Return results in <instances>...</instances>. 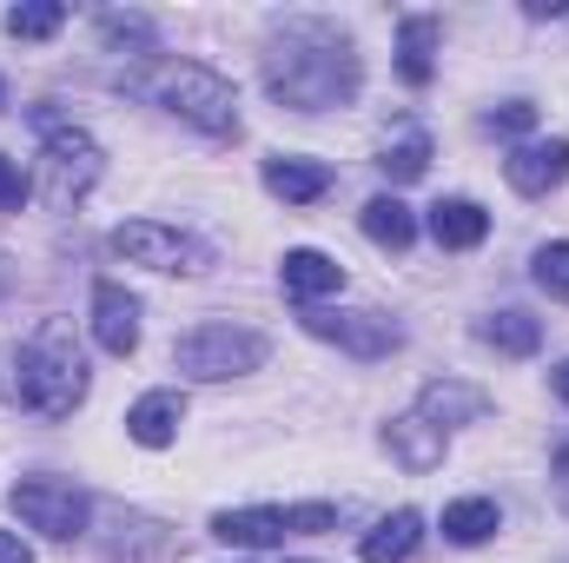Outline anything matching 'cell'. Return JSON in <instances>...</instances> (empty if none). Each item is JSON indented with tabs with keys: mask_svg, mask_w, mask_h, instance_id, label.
I'll use <instances>...</instances> for the list:
<instances>
[{
	"mask_svg": "<svg viewBox=\"0 0 569 563\" xmlns=\"http://www.w3.org/2000/svg\"><path fill=\"white\" fill-rule=\"evenodd\" d=\"M530 279L543 285L550 298H563V305H569V239H550V246H537V259H530Z\"/></svg>",
	"mask_w": 569,
	"mask_h": 563,
	"instance_id": "cell-26",
	"label": "cell"
},
{
	"mask_svg": "<svg viewBox=\"0 0 569 563\" xmlns=\"http://www.w3.org/2000/svg\"><path fill=\"white\" fill-rule=\"evenodd\" d=\"M152 107H166L172 120H186V127H199V134H212V140H226V134H239V93H232V80H219L212 67H199V60H159L146 80H133Z\"/></svg>",
	"mask_w": 569,
	"mask_h": 563,
	"instance_id": "cell-3",
	"label": "cell"
},
{
	"mask_svg": "<svg viewBox=\"0 0 569 563\" xmlns=\"http://www.w3.org/2000/svg\"><path fill=\"white\" fill-rule=\"evenodd\" d=\"M437 40H443V27H437L430 13H405V20H398V73H405V87H430V73H437Z\"/></svg>",
	"mask_w": 569,
	"mask_h": 563,
	"instance_id": "cell-15",
	"label": "cell"
},
{
	"mask_svg": "<svg viewBox=\"0 0 569 563\" xmlns=\"http://www.w3.org/2000/svg\"><path fill=\"white\" fill-rule=\"evenodd\" d=\"M305 332L325 338V345H338V352H351V358H365V365L391 358L405 345V332L385 312H305Z\"/></svg>",
	"mask_w": 569,
	"mask_h": 563,
	"instance_id": "cell-8",
	"label": "cell"
},
{
	"mask_svg": "<svg viewBox=\"0 0 569 563\" xmlns=\"http://www.w3.org/2000/svg\"><path fill=\"white\" fill-rule=\"evenodd\" d=\"M0 563H33V551H27L13 531H0Z\"/></svg>",
	"mask_w": 569,
	"mask_h": 563,
	"instance_id": "cell-31",
	"label": "cell"
},
{
	"mask_svg": "<svg viewBox=\"0 0 569 563\" xmlns=\"http://www.w3.org/2000/svg\"><path fill=\"white\" fill-rule=\"evenodd\" d=\"M378 172L391 179V186H411V179H425L430 172V140L425 134H405V140L385 146V159H378Z\"/></svg>",
	"mask_w": 569,
	"mask_h": 563,
	"instance_id": "cell-24",
	"label": "cell"
},
{
	"mask_svg": "<svg viewBox=\"0 0 569 563\" xmlns=\"http://www.w3.org/2000/svg\"><path fill=\"white\" fill-rule=\"evenodd\" d=\"M550 385H557V398H563V405H569V358H563V365H557V372H550Z\"/></svg>",
	"mask_w": 569,
	"mask_h": 563,
	"instance_id": "cell-33",
	"label": "cell"
},
{
	"mask_svg": "<svg viewBox=\"0 0 569 563\" xmlns=\"http://www.w3.org/2000/svg\"><path fill=\"white\" fill-rule=\"evenodd\" d=\"M503 531V511L490 504V497H457V504H443V537L450 544H490Z\"/></svg>",
	"mask_w": 569,
	"mask_h": 563,
	"instance_id": "cell-22",
	"label": "cell"
},
{
	"mask_svg": "<svg viewBox=\"0 0 569 563\" xmlns=\"http://www.w3.org/2000/svg\"><path fill=\"white\" fill-rule=\"evenodd\" d=\"M87 345L73 332V318H40L33 338L20 345V372H13V398L33 418H73L87 405Z\"/></svg>",
	"mask_w": 569,
	"mask_h": 563,
	"instance_id": "cell-2",
	"label": "cell"
},
{
	"mask_svg": "<svg viewBox=\"0 0 569 563\" xmlns=\"http://www.w3.org/2000/svg\"><path fill=\"white\" fill-rule=\"evenodd\" d=\"M279 279L291 298H325V292H345V266L331 253H318V246H298V253H284Z\"/></svg>",
	"mask_w": 569,
	"mask_h": 563,
	"instance_id": "cell-17",
	"label": "cell"
},
{
	"mask_svg": "<svg viewBox=\"0 0 569 563\" xmlns=\"http://www.w3.org/2000/svg\"><path fill=\"white\" fill-rule=\"evenodd\" d=\"M503 179H510V192H523V199H550V192L569 179V140L517 146V152L503 159Z\"/></svg>",
	"mask_w": 569,
	"mask_h": 563,
	"instance_id": "cell-9",
	"label": "cell"
},
{
	"mask_svg": "<svg viewBox=\"0 0 569 563\" xmlns=\"http://www.w3.org/2000/svg\"><path fill=\"white\" fill-rule=\"evenodd\" d=\"M179 424H186V398L179 392H146L140 405L127 412V437L146 444V451H166L179 437Z\"/></svg>",
	"mask_w": 569,
	"mask_h": 563,
	"instance_id": "cell-14",
	"label": "cell"
},
{
	"mask_svg": "<svg viewBox=\"0 0 569 563\" xmlns=\"http://www.w3.org/2000/svg\"><path fill=\"white\" fill-rule=\"evenodd\" d=\"M365 87V60L338 20L284 13L266 40V93L291 113H338Z\"/></svg>",
	"mask_w": 569,
	"mask_h": 563,
	"instance_id": "cell-1",
	"label": "cell"
},
{
	"mask_svg": "<svg viewBox=\"0 0 569 563\" xmlns=\"http://www.w3.org/2000/svg\"><path fill=\"white\" fill-rule=\"evenodd\" d=\"M266 352H272V345H266L252 325H199V332H186V338L172 345V365H179L186 378H199V385H219V378L259 372Z\"/></svg>",
	"mask_w": 569,
	"mask_h": 563,
	"instance_id": "cell-5",
	"label": "cell"
},
{
	"mask_svg": "<svg viewBox=\"0 0 569 563\" xmlns=\"http://www.w3.org/2000/svg\"><path fill=\"white\" fill-rule=\"evenodd\" d=\"M212 537L219 544H246V551H266V544H284L291 537V517L284 511H219L212 517Z\"/></svg>",
	"mask_w": 569,
	"mask_h": 563,
	"instance_id": "cell-16",
	"label": "cell"
},
{
	"mask_svg": "<svg viewBox=\"0 0 569 563\" xmlns=\"http://www.w3.org/2000/svg\"><path fill=\"white\" fill-rule=\"evenodd\" d=\"M550 491H557V504L569 511V444H557V457H550Z\"/></svg>",
	"mask_w": 569,
	"mask_h": 563,
	"instance_id": "cell-30",
	"label": "cell"
},
{
	"mask_svg": "<svg viewBox=\"0 0 569 563\" xmlns=\"http://www.w3.org/2000/svg\"><path fill=\"white\" fill-rule=\"evenodd\" d=\"M13 511H20L27 531H40V537H53V544H73V537L93 524L87 491L67 484V477H20V484H13Z\"/></svg>",
	"mask_w": 569,
	"mask_h": 563,
	"instance_id": "cell-6",
	"label": "cell"
},
{
	"mask_svg": "<svg viewBox=\"0 0 569 563\" xmlns=\"http://www.w3.org/2000/svg\"><path fill=\"white\" fill-rule=\"evenodd\" d=\"M113 253H120L127 266H146V273H206V266H212V253H206L192 233L159 226V219L120 226V233H113Z\"/></svg>",
	"mask_w": 569,
	"mask_h": 563,
	"instance_id": "cell-7",
	"label": "cell"
},
{
	"mask_svg": "<svg viewBox=\"0 0 569 563\" xmlns=\"http://www.w3.org/2000/svg\"><path fill=\"white\" fill-rule=\"evenodd\" d=\"M418 412H425L437 431H450V424H477L483 412H490V398L477 392V385H457V378H437V385H425V398H418Z\"/></svg>",
	"mask_w": 569,
	"mask_h": 563,
	"instance_id": "cell-21",
	"label": "cell"
},
{
	"mask_svg": "<svg viewBox=\"0 0 569 563\" xmlns=\"http://www.w3.org/2000/svg\"><path fill=\"white\" fill-rule=\"evenodd\" d=\"M385 451H391L405 471H418V477H425V471H437V464H443V431H437L425 412L391 418V424H385Z\"/></svg>",
	"mask_w": 569,
	"mask_h": 563,
	"instance_id": "cell-11",
	"label": "cell"
},
{
	"mask_svg": "<svg viewBox=\"0 0 569 563\" xmlns=\"http://www.w3.org/2000/svg\"><path fill=\"white\" fill-rule=\"evenodd\" d=\"M530 127H537V107L530 100H503V107L483 113V134H503V140H523Z\"/></svg>",
	"mask_w": 569,
	"mask_h": 563,
	"instance_id": "cell-28",
	"label": "cell"
},
{
	"mask_svg": "<svg viewBox=\"0 0 569 563\" xmlns=\"http://www.w3.org/2000/svg\"><path fill=\"white\" fill-rule=\"evenodd\" d=\"M33 120H40V199H47L53 213H73V206L100 186V172H107L100 140H93L87 127L53 120V113H33Z\"/></svg>",
	"mask_w": 569,
	"mask_h": 563,
	"instance_id": "cell-4",
	"label": "cell"
},
{
	"mask_svg": "<svg viewBox=\"0 0 569 563\" xmlns=\"http://www.w3.org/2000/svg\"><path fill=\"white\" fill-rule=\"evenodd\" d=\"M20 199H27V179H20V166L0 152V213H20Z\"/></svg>",
	"mask_w": 569,
	"mask_h": 563,
	"instance_id": "cell-29",
	"label": "cell"
},
{
	"mask_svg": "<svg viewBox=\"0 0 569 563\" xmlns=\"http://www.w3.org/2000/svg\"><path fill=\"white\" fill-rule=\"evenodd\" d=\"M266 192L284 199V206H311V199H325L331 192V166L325 159H266Z\"/></svg>",
	"mask_w": 569,
	"mask_h": 563,
	"instance_id": "cell-13",
	"label": "cell"
},
{
	"mask_svg": "<svg viewBox=\"0 0 569 563\" xmlns=\"http://www.w3.org/2000/svg\"><path fill=\"white\" fill-rule=\"evenodd\" d=\"M113 531H120V537H100V551H107L113 563H120V557L140 563V557H159V551H172V537H166L152 517H127V511H113Z\"/></svg>",
	"mask_w": 569,
	"mask_h": 563,
	"instance_id": "cell-23",
	"label": "cell"
},
{
	"mask_svg": "<svg viewBox=\"0 0 569 563\" xmlns=\"http://www.w3.org/2000/svg\"><path fill=\"white\" fill-rule=\"evenodd\" d=\"M430 239H437L443 253H470V246L490 239V213H483L477 199H437V206H430Z\"/></svg>",
	"mask_w": 569,
	"mask_h": 563,
	"instance_id": "cell-12",
	"label": "cell"
},
{
	"mask_svg": "<svg viewBox=\"0 0 569 563\" xmlns=\"http://www.w3.org/2000/svg\"><path fill=\"white\" fill-rule=\"evenodd\" d=\"M67 27V7L60 0H20L13 13H7V33L13 40H47V33H60Z\"/></svg>",
	"mask_w": 569,
	"mask_h": 563,
	"instance_id": "cell-25",
	"label": "cell"
},
{
	"mask_svg": "<svg viewBox=\"0 0 569 563\" xmlns=\"http://www.w3.org/2000/svg\"><path fill=\"white\" fill-rule=\"evenodd\" d=\"M0 107H7V87H0Z\"/></svg>",
	"mask_w": 569,
	"mask_h": 563,
	"instance_id": "cell-34",
	"label": "cell"
},
{
	"mask_svg": "<svg viewBox=\"0 0 569 563\" xmlns=\"http://www.w3.org/2000/svg\"><path fill=\"white\" fill-rule=\"evenodd\" d=\"M523 13H530V20H557V13H563V0H523Z\"/></svg>",
	"mask_w": 569,
	"mask_h": 563,
	"instance_id": "cell-32",
	"label": "cell"
},
{
	"mask_svg": "<svg viewBox=\"0 0 569 563\" xmlns=\"http://www.w3.org/2000/svg\"><path fill=\"white\" fill-rule=\"evenodd\" d=\"M358 226H365V239H371V246H385V253H411V239H418V219H411V206H405V199H391V192L365 199Z\"/></svg>",
	"mask_w": 569,
	"mask_h": 563,
	"instance_id": "cell-19",
	"label": "cell"
},
{
	"mask_svg": "<svg viewBox=\"0 0 569 563\" xmlns=\"http://www.w3.org/2000/svg\"><path fill=\"white\" fill-rule=\"evenodd\" d=\"M477 338H483V345H497L503 358H530V352L543 345V318H530L523 305H503V312L477 318Z\"/></svg>",
	"mask_w": 569,
	"mask_h": 563,
	"instance_id": "cell-20",
	"label": "cell"
},
{
	"mask_svg": "<svg viewBox=\"0 0 569 563\" xmlns=\"http://www.w3.org/2000/svg\"><path fill=\"white\" fill-rule=\"evenodd\" d=\"M100 40H107V47L152 53V20H146V13H100Z\"/></svg>",
	"mask_w": 569,
	"mask_h": 563,
	"instance_id": "cell-27",
	"label": "cell"
},
{
	"mask_svg": "<svg viewBox=\"0 0 569 563\" xmlns=\"http://www.w3.org/2000/svg\"><path fill=\"white\" fill-rule=\"evenodd\" d=\"M418 544H425V517L418 511H391V517L371 524V537L358 544V557L365 563H411Z\"/></svg>",
	"mask_w": 569,
	"mask_h": 563,
	"instance_id": "cell-18",
	"label": "cell"
},
{
	"mask_svg": "<svg viewBox=\"0 0 569 563\" xmlns=\"http://www.w3.org/2000/svg\"><path fill=\"white\" fill-rule=\"evenodd\" d=\"M93 338H100V352H113V358L140 352V298L120 279L93 285Z\"/></svg>",
	"mask_w": 569,
	"mask_h": 563,
	"instance_id": "cell-10",
	"label": "cell"
}]
</instances>
